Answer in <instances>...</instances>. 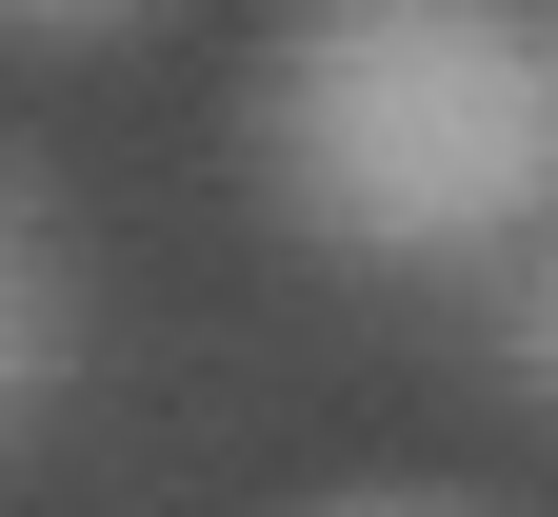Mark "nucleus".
Instances as JSON below:
<instances>
[{
	"instance_id": "20e7f679",
	"label": "nucleus",
	"mask_w": 558,
	"mask_h": 517,
	"mask_svg": "<svg viewBox=\"0 0 558 517\" xmlns=\"http://www.w3.org/2000/svg\"><path fill=\"white\" fill-rule=\"evenodd\" d=\"M0 21H120V0H0Z\"/></svg>"
},
{
	"instance_id": "7ed1b4c3",
	"label": "nucleus",
	"mask_w": 558,
	"mask_h": 517,
	"mask_svg": "<svg viewBox=\"0 0 558 517\" xmlns=\"http://www.w3.org/2000/svg\"><path fill=\"white\" fill-rule=\"evenodd\" d=\"M519 379L558 398V219H538V239H519Z\"/></svg>"
},
{
	"instance_id": "39448f33",
	"label": "nucleus",
	"mask_w": 558,
	"mask_h": 517,
	"mask_svg": "<svg viewBox=\"0 0 558 517\" xmlns=\"http://www.w3.org/2000/svg\"><path fill=\"white\" fill-rule=\"evenodd\" d=\"M538 21H558V0H538Z\"/></svg>"
},
{
	"instance_id": "f257e3e1",
	"label": "nucleus",
	"mask_w": 558,
	"mask_h": 517,
	"mask_svg": "<svg viewBox=\"0 0 558 517\" xmlns=\"http://www.w3.org/2000/svg\"><path fill=\"white\" fill-rule=\"evenodd\" d=\"M259 180L339 259H499L558 219V21L538 0H300L259 81Z\"/></svg>"
},
{
	"instance_id": "f03ea898",
	"label": "nucleus",
	"mask_w": 558,
	"mask_h": 517,
	"mask_svg": "<svg viewBox=\"0 0 558 517\" xmlns=\"http://www.w3.org/2000/svg\"><path fill=\"white\" fill-rule=\"evenodd\" d=\"M40 398V259H21V219H0V418Z\"/></svg>"
}]
</instances>
